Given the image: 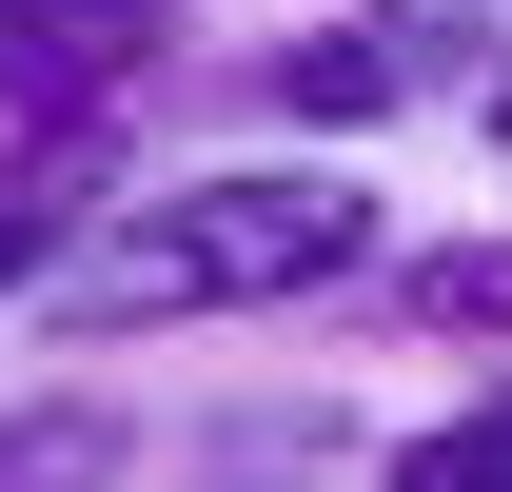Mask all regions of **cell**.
Here are the masks:
<instances>
[{
    "mask_svg": "<svg viewBox=\"0 0 512 492\" xmlns=\"http://www.w3.org/2000/svg\"><path fill=\"white\" fill-rule=\"evenodd\" d=\"M335 276H394L375 178L355 158H217V178H158L79 237L60 315L79 335H178V315H296Z\"/></svg>",
    "mask_w": 512,
    "mask_h": 492,
    "instance_id": "obj_1",
    "label": "cell"
},
{
    "mask_svg": "<svg viewBox=\"0 0 512 492\" xmlns=\"http://www.w3.org/2000/svg\"><path fill=\"white\" fill-rule=\"evenodd\" d=\"M512 79V0H335L316 40H276V119L375 138L414 99H493Z\"/></svg>",
    "mask_w": 512,
    "mask_h": 492,
    "instance_id": "obj_2",
    "label": "cell"
},
{
    "mask_svg": "<svg viewBox=\"0 0 512 492\" xmlns=\"http://www.w3.org/2000/svg\"><path fill=\"white\" fill-rule=\"evenodd\" d=\"M99 217H119V197H99V138H0V315L60 296Z\"/></svg>",
    "mask_w": 512,
    "mask_h": 492,
    "instance_id": "obj_3",
    "label": "cell"
},
{
    "mask_svg": "<svg viewBox=\"0 0 512 492\" xmlns=\"http://www.w3.org/2000/svg\"><path fill=\"white\" fill-rule=\"evenodd\" d=\"M0 492H138L119 394H0Z\"/></svg>",
    "mask_w": 512,
    "mask_h": 492,
    "instance_id": "obj_4",
    "label": "cell"
},
{
    "mask_svg": "<svg viewBox=\"0 0 512 492\" xmlns=\"http://www.w3.org/2000/svg\"><path fill=\"white\" fill-rule=\"evenodd\" d=\"M375 315L394 335H453V355H512V237H414L375 276Z\"/></svg>",
    "mask_w": 512,
    "mask_h": 492,
    "instance_id": "obj_5",
    "label": "cell"
},
{
    "mask_svg": "<svg viewBox=\"0 0 512 492\" xmlns=\"http://www.w3.org/2000/svg\"><path fill=\"white\" fill-rule=\"evenodd\" d=\"M375 492H512V355H493V394H453V414L414 433Z\"/></svg>",
    "mask_w": 512,
    "mask_h": 492,
    "instance_id": "obj_6",
    "label": "cell"
},
{
    "mask_svg": "<svg viewBox=\"0 0 512 492\" xmlns=\"http://www.w3.org/2000/svg\"><path fill=\"white\" fill-rule=\"evenodd\" d=\"M473 119H493V138H512V79H493V99H473Z\"/></svg>",
    "mask_w": 512,
    "mask_h": 492,
    "instance_id": "obj_7",
    "label": "cell"
}]
</instances>
